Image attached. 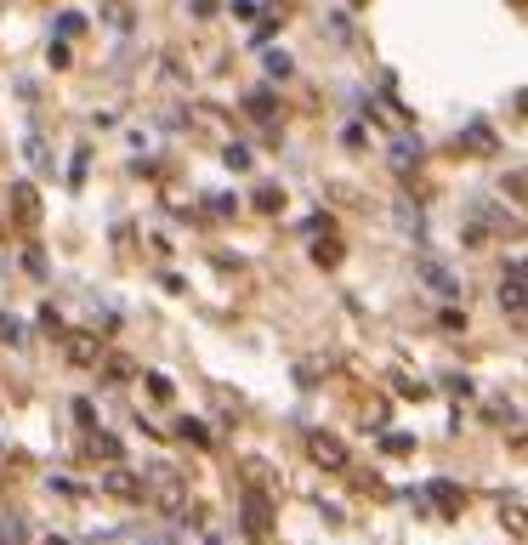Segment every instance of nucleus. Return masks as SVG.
I'll return each instance as SVG.
<instances>
[{"instance_id":"nucleus-21","label":"nucleus","mask_w":528,"mask_h":545,"mask_svg":"<svg viewBox=\"0 0 528 545\" xmlns=\"http://www.w3.org/2000/svg\"><path fill=\"white\" fill-rule=\"evenodd\" d=\"M188 18H194V23L216 18V0H188Z\"/></svg>"},{"instance_id":"nucleus-10","label":"nucleus","mask_w":528,"mask_h":545,"mask_svg":"<svg viewBox=\"0 0 528 545\" xmlns=\"http://www.w3.org/2000/svg\"><path fill=\"white\" fill-rule=\"evenodd\" d=\"M245 483L250 489H262V494H279V483H273V472H267L262 460H245Z\"/></svg>"},{"instance_id":"nucleus-2","label":"nucleus","mask_w":528,"mask_h":545,"mask_svg":"<svg viewBox=\"0 0 528 545\" xmlns=\"http://www.w3.org/2000/svg\"><path fill=\"white\" fill-rule=\"evenodd\" d=\"M63 358H69L74 370L103 364V330H63Z\"/></svg>"},{"instance_id":"nucleus-3","label":"nucleus","mask_w":528,"mask_h":545,"mask_svg":"<svg viewBox=\"0 0 528 545\" xmlns=\"http://www.w3.org/2000/svg\"><path fill=\"white\" fill-rule=\"evenodd\" d=\"M245 528L256 534V545L273 540V494H250L245 500Z\"/></svg>"},{"instance_id":"nucleus-18","label":"nucleus","mask_w":528,"mask_h":545,"mask_svg":"<svg viewBox=\"0 0 528 545\" xmlns=\"http://www.w3.org/2000/svg\"><path fill=\"white\" fill-rule=\"evenodd\" d=\"M148 398H159V404H171V381H165V375H148Z\"/></svg>"},{"instance_id":"nucleus-9","label":"nucleus","mask_w":528,"mask_h":545,"mask_svg":"<svg viewBox=\"0 0 528 545\" xmlns=\"http://www.w3.org/2000/svg\"><path fill=\"white\" fill-rule=\"evenodd\" d=\"M91 460H108V466H114V460H120V438H108V432H91Z\"/></svg>"},{"instance_id":"nucleus-27","label":"nucleus","mask_w":528,"mask_h":545,"mask_svg":"<svg viewBox=\"0 0 528 545\" xmlns=\"http://www.w3.org/2000/svg\"><path fill=\"white\" fill-rule=\"evenodd\" d=\"M267 74H290V57H284V52H267Z\"/></svg>"},{"instance_id":"nucleus-22","label":"nucleus","mask_w":528,"mask_h":545,"mask_svg":"<svg viewBox=\"0 0 528 545\" xmlns=\"http://www.w3.org/2000/svg\"><path fill=\"white\" fill-rule=\"evenodd\" d=\"M80 29H86V18H80V12H69V18L57 23V35H63V40H74V35H80Z\"/></svg>"},{"instance_id":"nucleus-5","label":"nucleus","mask_w":528,"mask_h":545,"mask_svg":"<svg viewBox=\"0 0 528 545\" xmlns=\"http://www.w3.org/2000/svg\"><path fill=\"white\" fill-rule=\"evenodd\" d=\"M307 455H313L318 466H330V472L347 466V449H341V438H330V432H307Z\"/></svg>"},{"instance_id":"nucleus-14","label":"nucleus","mask_w":528,"mask_h":545,"mask_svg":"<svg viewBox=\"0 0 528 545\" xmlns=\"http://www.w3.org/2000/svg\"><path fill=\"white\" fill-rule=\"evenodd\" d=\"M23 154H29V165H35V171H46V165H52V154H46V142H40V137L23 142Z\"/></svg>"},{"instance_id":"nucleus-17","label":"nucleus","mask_w":528,"mask_h":545,"mask_svg":"<svg viewBox=\"0 0 528 545\" xmlns=\"http://www.w3.org/2000/svg\"><path fill=\"white\" fill-rule=\"evenodd\" d=\"M176 432H182V438H188V443H199V449L211 443V432H205V426H199V421H182V426H176Z\"/></svg>"},{"instance_id":"nucleus-23","label":"nucleus","mask_w":528,"mask_h":545,"mask_svg":"<svg viewBox=\"0 0 528 545\" xmlns=\"http://www.w3.org/2000/svg\"><path fill=\"white\" fill-rule=\"evenodd\" d=\"M222 159H228L233 171H245V165H250V148H245V142H233V148H228V154H222Z\"/></svg>"},{"instance_id":"nucleus-28","label":"nucleus","mask_w":528,"mask_h":545,"mask_svg":"<svg viewBox=\"0 0 528 545\" xmlns=\"http://www.w3.org/2000/svg\"><path fill=\"white\" fill-rule=\"evenodd\" d=\"M142 545H176L171 534H154V540H142Z\"/></svg>"},{"instance_id":"nucleus-19","label":"nucleus","mask_w":528,"mask_h":545,"mask_svg":"<svg viewBox=\"0 0 528 545\" xmlns=\"http://www.w3.org/2000/svg\"><path fill=\"white\" fill-rule=\"evenodd\" d=\"M0 341H12V347L23 341V324H18V318H6V313H0Z\"/></svg>"},{"instance_id":"nucleus-16","label":"nucleus","mask_w":528,"mask_h":545,"mask_svg":"<svg viewBox=\"0 0 528 545\" xmlns=\"http://www.w3.org/2000/svg\"><path fill=\"white\" fill-rule=\"evenodd\" d=\"M279 205H284V194H279V188H256V211H267V216H273Z\"/></svg>"},{"instance_id":"nucleus-6","label":"nucleus","mask_w":528,"mask_h":545,"mask_svg":"<svg viewBox=\"0 0 528 545\" xmlns=\"http://www.w3.org/2000/svg\"><path fill=\"white\" fill-rule=\"evenodd\" d=\"M103 494H114V500H137L142 477H131L125 466H108V472H103Z\"/></svg>"},{"instance_id":"nucleus-4","label":"nucleus","mask_w":528,"mask_h":545,"mask_svg":"<svg viewBox=\"0 0 528 545\" xmlns=\"http://www.w3.org/2000/svg\"><path fill=\"white\" fill-rule=\"evenodd\" d=\"M6 205H12V222H18V228H35L40 222V194L29 182H12V199H6Z\"/></svg>"},{"instance_id":"nucleus-8","label":"nucleus","mask_w":528,"mask_h":545,"mask_svg":"<svg viewBox=\"0 0 528 545\" xmlns=\"http://www.w3.org/2000/svg\"><path fill=\"white\" fill-rule=\"evenodd\" d=\"M421 279L432 284L438 296H460V279H455V273H449V267H443V262H432V256H426V262H421Z\"/></svg>"},{"instance_id":"nucleus-1","label":"nucleus","mask_w":528,"mask_h":545,"mask_svg":"<svg viewBox=\"0 0 528 545\" xmlns=\"http://www.w3.org/2000/svg\"><path fill=\"white\" fill-rule=\"evenodd\" d=\"M142 494H148L165 517H188V483H182V472H176V466H165V460H154V466H148Z\"/></svg>"},{"instance_id":"nucleus-13","label":"nucleus","mask_w":528,"mask_h":545,"mask_svg":"<svg viewBox=\"0 0 528 545\" xmlns=\"http://www.w3.org/2000/svg\"><path fill=\"white\" fill-rule=\"evenodd\" d=\"M500 523H506L511 534H528V511L523 506H500Z\"/></svg>"},{"instance_id":"nucleus-11","label":"nucleus","mask_w":528,"mask_h":545,"mask_svg":"<svg viewBox=\"0 0 528 545\" xmlns=\"http://www.w3.org/2000/svg\"><path fill=\"white\" fill-rule=\"evenodd\" d=\"M29 540V523H23V517H6V523H0V545H23Z\"/></svg>"},{"instance_id":"nucleus-12","label":"nucleus","mask_w":528,"mask_h":545,"mask_svg":"<svg viewBox=\"0 0 528 545\" xmlns=\"http://www.w3.org/2000/svg\"><path fill=\"white\" fill-rule=\"evenodd\" d=\"M466 137L477 142V154H494V131H489L483 120H472V125H466Z\"/></svg>"},{"instance_id":"nucleus-29","label":"nucleus","mask_w":528,"mask_h":545,"mask_svg":"<svg viewBox=\"0 0 528 545\" xmlns=\"http://www.w3.org/2000/svg\"><path fill=\"white\" fill-rule=\"evenodd\" d=\"M46 545H74V540H63V534H52V540H46Z\"/></svg>"},{"instance_id":"nucleus-26","label":"nucleus","mask_w":528,"mask_h":545,"mask_svg":"<svg viewBox=\"0 0 528 545\" xmlns=\"http://www.w3.org/2000/svg\"><path fill=\"white\" fill-rule=\"evenodd\" d=\"M40 324H46L52 335H63V318H57V307H40Z\"/></svg>"},{"instance_id":"nucleus-7","label":"nucleus","mask_w":528,"mask_h":545,"mask_svg":"<svg viewBox=\"0 0 528 545\" xmlns=\"http://www.w3.org/2000/svg\"><path fill=\"white\" fill-rule=\"evenodd\" d=\"M426 500H432V506H438L443 517H455V511L466 506V494H460L455 483H443V477H438V483H426Z\"/></svg>"},{"instance_id":"nucleus-25","label":"nucleus","mask_w":528,"mask_h":545,"mask_svg":"<svg viewBox=\"0 0 528 545\" xmlns=\"http://www.w3.org/2000/svg\"><path fill=\"white\" fill-rule=\"evenodd\" d=\"M409 449H415V443H409L404 432H387V455H409Z\"/></svg>"},{"instance_id":"nucleus-20","label":"nucleus","mask_w":528,"mask_h":545,"mask_svg":"<svg viewBox=\"0 0 528 545\" xmlns=\"http://www.w3.org/2000/svg\"><path fill=\"white\" fill-rule=\"evenodd\" d=\"M250 114H256V120H267V114H273V91H256V97H250Z\"/></svg>"},{"instance_id":"nucleus-24","label":"nucleus","mask_w":528,"mask_h":545,"mask_svg":"<svg viewBox=\"0 0 528 545\" xmlns=\"http://www.w3.org/2000/svg\"><path fill=\"white\" fill-rule=\"evenodd\" d=\"M108 381H131V358H108Z\"/></svg>"},{"instance_id":"nucleus-15","label":"nucleus","mask_w":528,"mask_h":545,"mask_svg":"<svg viewBox=\"0 0 528 545\" xmlns=\"http://www.w3.org/2000/svg\"><path fill=\"white\" fill-rule=\"evenodd\" d=\"M103 12H108V23H114V29H131V12H125V0H103Z\"/></svg>"}]
</instances>
